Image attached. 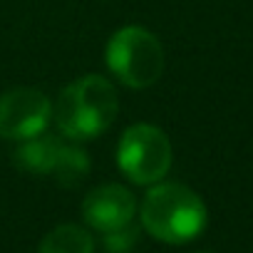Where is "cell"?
I'll return each instance as SVG.
<instances>
[{"mask_svg": "<svg viewBox=\"0 0 253 253\" xmlns=\"http://www.w3.org/2000/svg\"><path fill=\"white\" fill-rule=\"evenodd\" d=\"M107 65L122 84L144 89L164 72V47L147 28L126 25L112 35L107 45Z\"/></svg>", "mask_w": 253, "mask_h": 253, "instance_id": "3957f363", "label": "cell"}, {"mask_svg": "<svg viewBox=\"0 0 253 253\" xmlns=\"http://www.w3.org/2000/svg\"><path fill=\"white\" fill-rule=\"evenodd\" d=\"M171 142L154 124L129 126L117 147V164L134 184H157L171 169Z\"/></svg>", "mask_w": 253, "mask_h": 253, "instance_id": "5b68a950", "label": "cell"}, {"mask_svg": "<svg viewBox=\"0 0 253 253\" xmlns=\"http://www.w3.org/2000/svg\"><path fill=\"white\" fill-rule=\"evenodd\" d=\"M134 243H137V228L132 223L104 233V246H107L109 253H129Z\"/></svg>", "mask_w": 253, "mask_h": 253, "instance_id": "9c48e42d", "label": "cell"}, {"mask_svg": "<svg viewBox=\"0 0 253 253\" xmlns=\"http://www.w3.org/2000/svg\"><path fill=\"white\" fill-rule=\"evenodd\" d=\"M52 117V102L45 92L33 87H15L0 94V137L25 142L40 132Z\"/></svg>", "mask_w": 253, "mask_h": 253, "instance_id": "8992f818", "label": "cell"}, {"mask_svg": "<svg viewBox=\"0 0 253 253\" xmlns=\"http://www.w3.org/2000/svg\"><path fill=\"white\" fill-rule=\"evenodd\" d=\"M142 226L164 243H186L206 226V206L184 184H157L142 201Z\"/></svg>", "mask_w": 253, "mask_h": 253, "instance_id": "7a4b0ae2", "label": "cell"}, {"mask_svg": "<svg viewBox=\"0 0 253 253\" xmlns=\"http://www.w3.org/2000/svg\"><path fill=\"white\" fill-rule=\"evenodd\" d=\"M119 112L114 84L102 75H84L70 82L55 104V122L62 137L80 142L102 134Z\"/></svg>", "mask_w": 253, "mask_h": 253, "instance_id": "6da1fadb", "label": "cell"}, {"mask_svg": "<svg viewBox=\"0 0 253 253\" xmlns=\"http://www.w3.org/2000/svg\"><path fill=\"white\" fill-rule=\"evenodd\" d=\"M201 253H211V251H201Z\"/></svg>", "mask_w": 253, "mask_h": 253, "instance_id": "30bf717a", "label": "cell"}, {"mask_svg": "<svg viewBox=\"0 0 253 253\" xmlns=\"http://www.w3.org/2000/svg\"><path fill=\"white\" fill-rule=\"evenodd\" d=\"M13 162L18 169L35 176H52L62 186H77L89 174V157L84 149L45 132L25 139L15 149Z\"/></svg>", "mask_w": 253, "mask_h": 253, "instance_id": "277c9868", "label": "cell"}, {"mask_svg": "<svg viewBox=\"0 0 253 253\" xmlns=\"http://www.w3.org/2000/svg\"><path fill=\"white\" fill-rule=\"evenodd\" d=\"M134 213H137V199L132 196L129 189H124L119 184L97 186L82 201L84 221L99 233H109L132 223Z\"/></svg>", "mask_w": 253, "mask_h": 253, "instance_id": "52a82bcc", "label": "cell"}, {"mask_svg": "<svg viewBox=\"0 0 253 253\" xmlns=\"http://www.w3.org/2000/svg\"><path fill=\"white\" fill-rule=\"evenodd\" d=\"M38 253H94V241L82 226L62 223L42 238Z\"/></svg>", "mask_w": 253, "mask_h": 253, "instance_id": "ba28073f", "label": "cell"}]
</instances>
